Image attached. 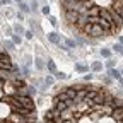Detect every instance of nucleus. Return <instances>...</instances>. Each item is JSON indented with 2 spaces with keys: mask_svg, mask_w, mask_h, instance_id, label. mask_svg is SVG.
<instances>
[{
  "mask_svg": "<svg viewBox=\"0 0 123 123\" xmlns=\"http://www.w3.org/2000/svg\"><path fill=\"white\" fill-rule=\"evenodd\" d=\"M53 75H55V79H56V80H65V79H68V75H67L65 72H62V70H56Z\"/></svg>",
  "mask_w": 123,
  "mask_h": 123,
  "instance_id": "f8f14e48",
  "label": "nucleus"
},
{
  "mask_svg": "<svg viewBox=\"0 0 123 123\" xmlns=\"http://www.w3.org/2000/svg\"><path fill=\"white\" fill-rule=\"evenodd\" d=\"M19 9H21L22 14H29V12H31V5H27L26 2H22V0L19 2Z\"/></svg>",
  "mask_w": 123,
  "mask_h": 123,
  "instance_id": "9b49d317",
  "label": "nucleus"
},
{
  "mask_svg": "<svg viewBox=\"0 0 123 123\" xmlns=\"http://www.w3.org/2000/svg\"><path fill=\"white\" fill-rule=\"evenodd\" d=\"M34 67L38 70H44L46 68V62L41 58V56H34Z\"/></svg>",
  "mask_w": 123,
  "mask_h": 123,
  "instance_id": "423d86ee",
  "label": "nucleus"
},
{
  "mask_svg": "<svg viewBox=\"0 0 123 123\" xmlns=\"http://www.w3.org/2000/svg\"><path fill=\"white\" fill-rule=\"evenodd\" d=\"M92 79H94V74H89V72H87V74L82 77V80H84V82H91Z\"/></svg>",
  "mask_w": 123,
  "mask_h": 123,
  "instance_id": "393cba45",
  "label": "nucleus"
},
{
  "mask_svg": "<svg viewBox=\"0 0 123 123\" xmlns=\"http://www.w3.org/2000/svg\"><path fill=\"white\" fill-rule=\"evenodd\" d=\"M38 9V2H36V0H34V2L33 4H31V10H36Z\"/></svg>",
  "mask_w": 123,
  "mask_h": 123,
  "instance_id": "7c9ffc66",
  "label": "nucleus"
},
{
  "mask_svg": "<svg viewBox=\"0 0 123 123\" xmlns=\"http://www.w3.org/2000/svg\"><path fill=\"white\" fill-rule=\"evenodd\" d=\"M120 55H121V56H123V51H121V53H120Z\"/></svg>",
  "mask_w": 123,
  "mask_h": 123,
  "instance_id": "58836bf2",
  "label": "nucleus"
},
{
  "mask_svg": "<svg viewBox=\"0 0 123 123\" xmlns=\"http://www.w3.org/2000/svg\"><path fill=\"white\" fill-rule=\"evenodd\" d=\"M14 33H15V34H24L26 31H24V27H22V26H21V24L17 22V24L14 26Z\"/></svg>",
  "mask_w": 123,
  "mask_h": 123,
  "instance_id": "6ab92c4d",
  "label": "nucleus"
},
{
  "mask_svg": "<svg viewBox=\"0 0 123 123\" xmlns=\"http://www.w3.org/2000/svg\"><path fill=\"white\" fill-rule=\"evenodd\" d=\"M41 12H43L44 15H50V7H48V5H43V9H41Z\"/></svg>",
  "mask_w": 123,
  "mask_h": 123,
  "instance_id": "c756f323",
  "label": "nucleus"
},
{
  "mask_svg": "<svg viewBox=\"0 0 123 123\" xmlns=\"http://www.w3.org/2000/svg\"><path fill=\"white\" fill-rule=\"evenodd\" d=\"M77 91H79V89H77L75 86H72V87H65V92H67V96L70 98V99H77Z\"/></svg>",
  "mask_w": 123,
  "mask_h": 123,
  "instance_id": "0eeeda50",
  "label": "nucleus"
},
{
  "mask_svg": "<svg viewBox=\"0 0 123 123\" xmlns=\"http://www.w3.org/2000/svg\"><path fill=\"white\" fill-rule=\"evenodd\" d=\"M46 70H48L50 74H55L56 72V65H55V62L51 58H48V62H46Z\"/></svg>",
  "mask_w": 123,
  "mask_h": 123,
  "instance_id": "9d476101",
  "label": "nucleus"
},
{
  "mask_svg": "<svg viewBox=\"0 0 123 123\" xmlns=\"http://www.w3.org/2000/svg\"><path fill=\"white\" fill-rule=\"evenodd\" d=\"M75 70L80 72V74H87L89 72V67L87 65H82V63H75Z\"/></svg>",
  "mask_w": 123,
  "mask_h": 123,
  "instance_id": "ddd939ff",
  "label": "nucleus"
},
{
  "mask_svg": "<svg viewBox=\"0 0 123 123\" xmlns=\"http://www.w3.org/2000/svg\"><path fill=\"white\" fill-rule=\"evenodd\" d=\"M24 36H26L27 39H33V38H34V33H33V31H31V29H27L26 33H24Z\"/></svg>",
  "mask_w": 123,
  "mask_h": 123,
  "instance_id": "bb28decb",
  "label": "nucleus"
},
{
  "mask_svg": "<svg viewBox=\"0 0 123 123\" xmlns=\"http://www.w3.org/2000/svg\"><path fill=\"white\" fill-rule=\"evenodd\" d=\"M0 123H4V120H0Z\"/></svg>",
  "mask_w": 123,
  "mask_h": 123,
  "instance_id": "4c0bfd02",
  "label": "nucleus"
},
{
  "mask_svg": "<svg viewBox=\"0 0 123 123\" xmlns=\"http://www.w3.org/2000/svg\"><path fill=\"white\" fill-rule=\"evenodd\" d=\"M21 70H22V74H24V75H22V77H29V74H31V70H29V68H27V67H22V68H21Z\"/></svg>",
  "mask_w": 123,
  "mask_h": 123,
  "instance_id": "c85d7f7f",
  "label": "nucleus"
},
{
  "mask_svg": "<svg viewBox=\"0 0 123 123\" xmlns=\"http://www.w3.org/2000/svg\"><path fill=\"white\" fill-rule=\"evenodd\" d=\"M121 75H123V68H121Z\"/></svg>",
  "mask_w": 123,
  "mask_h": 123,
  "instance_id": "ea45409f",
  "label": "nucleus"
},
{
  "mask_svg": "<svg viewBox=\"0 0 123 123\" xmlns=\"http://www.w3.org/2000/svg\"><path fill=\"white\" fill-rule=\"evenodd\" d=\"M65 44L68 48H77V41L75 39H65Z\"/></svg>",
  "mask_w": 123,
  "mask_h": 123,
  "instance_id": "4be33fe9",
  "label": "nucleus"
},
{
  "mask_svg": "<svg viewBox=\"0 0 123 123\" xmlns=\"http://www.w3.org/2000/svg\"><path fill=\"white\" fill-rule=\"evenodd\" d=\"M48 21H50V24H51V26H56V24H58L56 17H53V15H48Z\"/></svg>",
  "mask_w": 123,
  "mask_h": 123,
  "instance_id": "cd10ccee",
  "label": "nucleus"
},
{
  "mask_svg": "<svg viewBox=\"0 0 123 123\" xmlns=\"http://www.w3.org/2000/svg\"><path fill=\"white\" fill-rule=\"evenodd\" d=\"M115 65H116V62L113 58H106V67L108 68H115Z\"/></svg>",
  "mask_w": 123,
  "mask_h": 123,
  "instance_id": "412c9836",
  "label": "nucleus"
},
{
  "mask_svg": "<svg viewBox=\"0 0 123 123\" xmlns=\"http://www.w3.org/2000/svg\"><path fill=\"white\" fill-rule=\"evenodd\" d=\"M111 80H113V79H111L110 75H103V77H101V82L106 84V86H108V84H111Z\"/></svg>",
  "mask_w": 123,
  "mask_h": 123,
  "instance_id": "b1692460",
  "label": "nucleus"
},
{
  "mask_svg": "<svg viewBox=\"0 0 123 123\" xmlns=\"http://www.w3.org/2000/svg\"><path fill=\"white\" fill-rule=\"evenodd\" d=\"M62 123H77V121H75V120H72V118H70V120H62Z\"/></svg>",
  "mask_w": 123,
  "mask_h": 123,
  "instance_id": "2f4dec72",
  "label": "nucleus"
},
{
  "mask_svg": "<svg viewBox=\"0 0 123 123\" xmlns=\"http://www.w3.org/2000/svg\"><path fill=\"white\" fill-rule=\"evenodd\" d=\"M80 17V12L79 10H65V19L70 22V24H75Z\"/></svg>",
  "mask_w": 123,
  "mask_h": 123,
  "instance_id": "7ed1b4c3",
  "label": "nucleus"
},
{
  "mask_svg": "<svg viewBox=\"0 0 123 123\" xmlns=\"http://www.w3.org/2000/svg\"><path fill=\"white\" fill-rule=\"evenodd\" d=\"M14 2H17V4H19V2H21V0H14Z\"/></svg>",
  "mask_w": 123,
  "mask_h": 123,
  "instance_id": "e433bc0d",
  "label": "nucleus"
},
{
  "mask_svg": "<svg viewBox=\"0 0 123 123\" xmlns=\"http://www.w3.org/2000/svg\"><path fill=\"white\" fill-rule=\"evenodd\" d=\"M111 50H113L115 53H121V51H123V44H121V43H115V44L111 46Z\"/></svg>",
  "mask_w": 123,
  "mask_h": 123,
  "instance_id": "a211bd4d",
  "label": "nucleus"
},
{
  "mask_svg": "<svg viewBox=\"0 0 123 123\" xmlns=\"http://www.w3.org/2000/svg\"><path fill=\"white\" fill-rule=\"evenodd\" d=\"M48 41L53 43V44H60V43H62V36L53 31V33H48Z\"/></svg>",
  "mask_w": 123,
  "mask_h": 123,
  "instance_id": "39448f33",
  "label": "nucleus"
},
{
  "mask_svg": "<svg viewBox=\"0 0 123 123\" xmlns=\"http://www.w3.org/2000/svg\"><path fill=\"white\" fill-rule=\"evenodd\" d=\"M101 56L103 58H111V53H113V50H108V48H101Z\"/></svg>",
  "mask_w": 123,
  "mask_h": 123,
  "instance_id": "dca6fc26",
  "label": "nucleus"
},
{
  "mask_svg": "<svg viewBox=\"0 0 123 123\" xmlns=\"http://www.w3.org/2000/svg\"><path fill=\"white\" fill-rule=\"evenodd\" d=\"M91 70H92V72H101V70H103V63H101V62H92Z\"/></svg>",
  "mask_w": 123,
  "mask_h": 123,
  "instance_id": "4468645a",
  "label": "nucleus"
},
{
  "mask_svg": "<svg viewBox=\"0 0 123 123\" xmlns=\"http://www.w3.org/2000/svg\"><path fill=\"white\" fill-rule=\"evenodd\" d=\"M2 4H10V0H0Z\"/></svg>",
  "mask_w": 123,
  "mask_h": 123,
  "instance_id": "72a5a7b5",
  "label": "nucleus"
},
{
  "mask_svg": "<svg viewBox=\"0 0 123 123\" xmlns=\"http://www.w3.org/2000/svg\"><path fill=\"white\" fill-rule=\"evenodd\" d=\"M43 80H44V84H46V86L50 87V86H53V84H55V80H56V79H55V77H51V75H46Z\"/></svg>",
  "mask_w": 123,
  "mask_h": 123,
  "instance_id": "f3484780",
  "label": "nucleus"
},
{
  "mask_svg": "<svg viewBox=\"0 0 123 123\" xmlns=\"http://www.w3.org/2000/svg\"><path fill=\"white\" fill-rule=\"evenodd\" d=\"M92 120H91V116H86V115H82L80 118H79V121L77 123H91Z\"/></svg>",
  "mask_w": 123,
  "mask_h": 123,
  "instance_id": "5701e85b",
  "label": "nucleus"
},
{
  "mask_svg": "<svg viewBox=\"0 0 123 123\" xmlns=\"http://www.w3.org/2000/svg\"><path fill=\"white\" fill-rule=\"evenodd\" d=\"M84 33H87L91 38H103V36H108V33L99 26V24H91L87 22L84 26Z\"/></svg>",
  "mask_w": 123,
  "mask_h": 123,
  "instance_id": "f257e3e1",
  "label": "nucleus"
},
{
  "mask_svg": "<svg viewBox=\"0 0 123 123\" xmlns=\"http://www.w3.org/2000/svg\"><path fill=\"white\" fill-rule=\"evenodd\" d=\"M10 115H12V106H10V103H9V101H7V103H0V120L7 121Z\"/></svg>",
  "mask_w": 123,
  "mask_h": 123,
  "instance_id": "f03ea898",
  "label": "nucleus"
},
{
  "mask_svg": "<svg viewBox=\"0 0 123 123\" xmlns=\"http://www.w3.org/2000/svg\"><path fill=\"white\" fill-rule=\"evenodd\" d=\"M110 106L113 108V110H115V108H123V99H121V98H115V96H113V99H111Z\"/></svg>",
  "mask_w": 123,
  "mask_h": 123,
  "instance_id": "1a4fd4ad",
  "label": "nucleus"
},
{
  "mask_svg": "<svg viewBox=\"0 0 123 123\" xmlns=\"http://www.w3.org/2000/svg\"><path fill=\"white\" fill-rule=\"evenodd\" d=\"M118 43H121V44H123V36H120V38H118Z\"/></svg>",
  "mask_w": 123,
  "mask_h": 123,
  "instance_id": "f704fd0d",
  "label": "nucleus"
},
{
  "mask_svg": "<svg viewBox=\"0 0 123 123\" xmlns=\"http://www.w3.org/2000/svg\"><path fill=\"white\" fill-rule=\"evenodd\" d=\"M4 48H5L7 51H14V50H15V43H14V41H5V43H4Z\"/></svg>",
  "mask_w": 123,
  "mask_h": 123,
  "instance_id": "2eb2a0df",
  "label": "nucleus"
},
{
  "mask_svg": "<svg viewBox=\"0 0 123 123\" xmlns=\"http://www.w3.org/2000/svg\"><path fill=\"white\" fill-rule=\"evenodd\" d=\"M118 84H120V86H121V87H123V77H121V79H120V80H118Z\"/></svg>",
  "mask_w": 123,
  "mask_h": 123,
  "instance_id": "473e14b6",
  "label": "nucleus"
},
{
  "mask_svg": "<svg viewBox=\"0 0 123 123\" xmlns=\"http://www.w3.org/2000/svg\"><path fill=\"white\" fill-rule=\"evenodd\" d=\"M12 41H14L15 44H21V41H22L21 34H12Z\"/></svg>",
  "mask_w": 123,
  "mask_h": 123,
  "instance_id": "a878e982",
  "label": "nucleus"
},
{
  "mask_svg": "<svg viewBox=\"0 0 123 123\" xmlns=\"http://www.w3.org/2000/svg\"><path fill=\"white\" fill-rule=\"evenodd\" d=\"M111 116H113V120L121 121V120H123V108H115L113 113H111Z\"/></svg>",
  "mask_w": 123,
  "mask_h": 123,
  "instance_id": "6e6552de",
  "label": "nucleus"
},
{
  "mask_svg": "<svg viewBox=\"0 0 123 123\" xmlns=\"http://www.w3.org/2000/svg\"><path fill=\"white\" fill-rule=\"evenodd\" d=\"M108 75H110L113 80H120L121 77H123L121 75V70H118V68H108Z\"/></svg>",
  "mask_w": 123,
  "mask_h": 123,
  "instance_id": "20e7f679",
  "label": "nucleus"
},
{
  "mask_svg": "<svg viewBox=\"0 0 123 123\" xmlns=\"http://www.w3.org/2000/svg\"><path fill=\"white\" fill-rule=\"evenodd\" d=\"M98 123H118L116 120H113V116H110V118H108V116H104L103 120H99Z\"/></svg>",
  "mask_w": 123,
  "mask_h": 123,
  "instance_id": "aec40b11",
  "label": "nucleus"
},
{
  "mask_svg": "<svg viewBox=\"0 0 123 123\" xmlns=\"http://www.w3.org/2000/svg\"><path fill=\"white\" fill-rule=\"evenodd\" d=\"M2 94H4V89H2V87H0V98H2Z\"/></svg>",
  "mask_w": 123,
  "mask_h": 123,
  "instance_id": "c9c22d12",
  "label": "nucleus"
}]
</instances>
